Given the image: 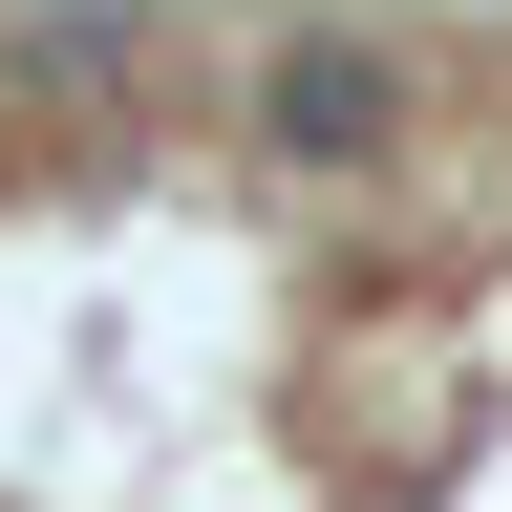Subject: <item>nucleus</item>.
<instances>
[{"mask_svg":"<svg viewBox=\"0 0 512 512\" xmlns=\"http://www.w3.org/2000/svg\"><path fill=\"white\" fill-rule=\"evenodd\" d=\"M256 128H278L299 171H363L384 128H406V64L342 43V22H278V64H256Z\"/></svg>","mask_w":512,"mask_h":512,"instance_id":"1","label":"nucleus"}]
</instances>
